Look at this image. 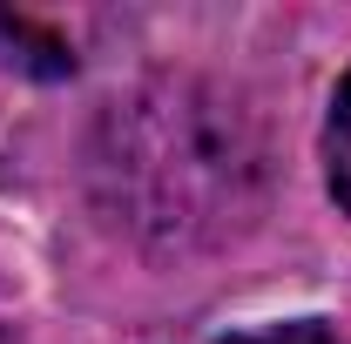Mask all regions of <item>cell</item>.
Instances as JSON below:
<instances>
[{
  "label": "cell",
  "mask_w": 351,
  "mask_h": 344,
  "mask_svg": "<svg viewBox=\"0 0 351 344\" xmlns=\"http://www.w3.org/2000/svg\"><path fill=\"white\" fill-rule=\"evenodd\" d=\"M324 175H331V196H338V210L351 216V75L338 82L331 122H324Z\"/></svg>",
  "instance_id": "cell-1"
},
{
  "label": "cell",
  "mask_w": 351,
  "mask_h": 344,
  "mask_svg": "<svg viewBox=\"0 0 351 344\" xmlns=\"http://www.w3.org/2000/svg\"><path fill=\"white\" fill-rule=\"evenodd\" d=\"M237 344H331L317 324H284V331H270V338H237Z\"/></svg>",
  "instance_id": "cell-2"
}]
</instances>
